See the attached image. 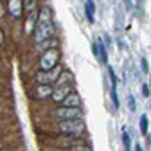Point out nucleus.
Instances as JSON below:
<instances>
[{
  "label": "nucleus",
  "mask_w": 151,
  "mask_h": 151,
  "mask_svg": "<svg viewBox=\"0 0 151 151\" xmlns=\"http://www.w3.org/2000/svg\"><path fill=\"white\" fill-rule=\"evenodd\" d=\"M67 151H93V149H92V146L86 142V144H78V146H72V147H68Z\"/></svg>",
  "instance_id": "17"
},
{
  "label": "nucleus",
  "mask_w": 151,
  "mask_h": 151,
  "mask_svg": "<svg viewBox=\"0 0 151 151\" xmlns=\"http://www.w3.org/2000/svg\"><path fill=\"white\" fill-rule=\"evenodd\" d=\"M140 90H142V96H144V97H149V93H151V88H149L147 85H142V86H140Z\"/></svg>",
  "instance_id": "20"
},
{
  "label": "nucleus",
  "mask_w": 151,
  "mask_h": 151,
  "mask_svg": "<svg viewBox=\"0 0 151 151\" xmlns=\"http://www.w3.org/2000/svg\"><path fill=\"white\" fill-rule=\"evenodd\" d=\"M96 43H97V60H99L103 65H106V67H108V52H106V47H104L103 40L99 38Z\"/></svg>",
  "instance_id": "13"
},
{
  "label": "nucleus",
  "mask_w": 151,
  "mask_h": 151,
  "mask_svg": "<svg viewBox=\"0 0 151 151\" xmlns=\"http://www.w3.org/2000/svg\"><path fill=\"white\" fill-rule=\"evenodd\" d=\"M58 65H61V50L58 49H49L45 52H42L40 56H36V70H52Z\"/></svg>",
  "instance_id": "3"
},
{
  "label": "nucleus",
  "mask_w": 151,
  "mask_h": 151,
  "mask_svg": "<svg viewBox=\"0 0 151 151\" xmlns=\"http://www.w3.org/2000/svg\"><path fill=\"white\" fill-rule=\"evenodd\" d=\"M54 128H56V133H60L61 137H70V139H83V135L86 133V124L83 119L56 122Z\"/></svg>",
  "instance_id": "1"
},
{
  "label": "nucleus",
  "mask_w": 151,
  "mask_h": 151,
  "mask_svg": "<svg viewBox=\"0 0 151 151\" xmlns=\"http://www.w3.org/2000/svg\"><path fill=\"white\" fill-rule=\"evenodd\" d=\"M70 92H74V86L72 85H67V86H56L54 93H52V97H50V103L54 106H61V103L67 99V96Z\"/></svg>",
  "instance_id": "9"
},
{
  "label": "nucleus",
  "mask_w": 151,
  "mask_h": 151,
  "mask_svg": "<svg viewBox=\"0 0 151 151\" xmlns=\"http://www.w3.org/2000/svg\"><path fill=\"white\" fill-rule=\"evenodd\" d=\"M56 90V85H32L31 90V97L32 101H50L52 93Z\"/></svg>",
  "instance_id": "7"
},
{
  "label": "nucleus",
  "mask_w": 151,
  "mask_h": 151,
  "mask_svg": "<svg viewBox=\"0 0 151 151\" xmlns=\"http://www.w3.org/2000/svg\"><path fill=\"white\" fill-rule=\"evenodd\" d=\"M128 103H129V110H131V111H135V108H137V104H135V97H133V96H129V97H128Z\"/></svg>",
  "instance_id": "21"
},
{
  "label": "nucleus",
  "mask_w": 151,
  "mask_h": 151,
  "mask_svg": "<svg viewBox=\"0 0 151 151\" xmlns=\"http://www.w3.org/2000/svg\"><path fill=\"white\" fill-rule=\"evenodd\" d=\"M38 22H40V9L32 11V13H27L24 16V34L32 36L36 27H38Z\"/></svg>",
  "instance_id": "8"
},
{
  "label": "nucleus",
  "mask_w": 151,
  "mask_h": 151,
  "mask_svg": "<svg viewBox=\"0 0 151 151\" xmlns=\"http://www.w3.org/2000/svg\"><path fill=\"white\" fill-rule=\"evenodd\" d=\"M122 144H124V149H126V151L131 149V137L126 133V131H122Z\"/></svg>",
  "instance_id": "18"
},
{
  "label": "nucleus",
  "mask_w": 151,
  "mask_h": 151,
  "mask_svg": "<svg viewBox=\"0 0 151 151\" xmlns=\"http://www.w3.org/2000/svg\"><path fill=\"white\" fill-rule=\"evenodd\" d=\"M140 65H142V72H149V68H147V60H146V58L140 60Z\"/></svg>",
  "instance_id": "22"
},
{
  "label": "nucleus",
  "mask_w": 151,
  "mask_h": 151,
  "mask_svg": "<svg viewBox=\"0 0 151 151\" xmlns=\"http://www.w3.org/2000/svg\"><path fill=\"white\" fill-rule=\"evenodd\" d=\"M61 106H65V108H81V97H79V93L78 92H70L68 96H67V99L61 103Z\"/></svg>",
  "instance_id": "11"
},
{
  "label": "nucleus",
  "mask_w": 151,
  "mask_h": 151,
  "mask_svg": "<svg viewBox=\"0 0 151 151\" xmlns=\"http://www.w3.org/2000/svg\"><path fill=\"white\" fill-rule=\"evenodd\" d=\"M32 47H34L36 56H40L42 52H45V50H49V49H58V47H60V40H58V38H49V40H45V42H42V43H36V45H32Z\"/></svg>",
  "instance_id": "10"
},
{
  "label": "nucleus",
  "mask_w": 151,
  "mask_h": 151,
  "mask_svg": "<svg viewBox=\"0 0 151 151\" xmlns=\"http://www.w3.org/2000/svg\"><path fill=\"white\" fill-rule=\"evenodd\" d=\"M63 70H65L63 65H58L56 68H52V70H45V72L36 70L34 76H32V85H56Z\"/></svg>",
  "instance_id": "4"
},
{
  "label": "nucleus",
  "mask_w": 151,
  "mask_h": 151,
  "mask_svg": "<svg viewBox=\"0 0 151 151\" xmlns=\"http://www.w3.org/2000/svg\"><path fill=\"white\" fill-rule=\"evenodd\" d=\"M149 86H151V76H149Z\"/></svg>",
  "instance_id": "25"
},
{
  "label": "nucleus",
  "mask_w": 151,
  "mask_h": 151,
  "mask_svg": "<svg viewBox=\"0 0 151 151\" xmlns=\"http://www.w3.org/2000/svg\"><path fill=\"white\" fill-rule=\"evenodd\" d=\"M108 68V76H110V81H111V86H117V76H115V70H113V67H106Z\"/></svg>",
  "instance_id": "19"
},
{
  "label": "nucleus",
  "mask_w": 151,
  "mask_h": 151,
  "mask_svg": "<svg viewBox=\"0 0 151 151\" xmlns=\"http://www.w3.org/2000/svg\"><path fill=\"white\" fill-rule=\"evenodd\" d=\"M139 131H140V135L142 137H147V131H149V121H147V115H140L139 119Z\"/></svg>",
  "instance_id": "15"
},
{
  "label": "nucleus",
  "mask_w": 151,
  "mask_h": 151,
  "mask_svg": "<svg viewBox=\"0 0 151 151\" xmlns=\"http://www.w3.org/2000/svg\"><path fill=\"white\" fill-rule=\"evenodd\" d=\"M4 16H6V6L0 4V20H4Z\"/></svg>",
  "instance_id": "23"
},
{
  "label": "nucleus",
  "mask_w": 151,
  "mask_h": 151,
  "mask_svg": "<svg viewBox=\"0 0 151 151\" xmlns=\"http://www.w3.org/2000/svg\"><path fill=\"white\" fill-rule=\"evenodd\" d=\"M85 14L90 24L96 22V4H93V0H85Z\"/></svg>",
  "instance_id": "12"
},
{
  "label": "nucleus",
  "mask_w": 151,
  "mask_h": 151,
  "mask_svg": "<svg viewBox=\"0 0 151 151\" xmlns=\"http://www.w3.org/2000/svg\"><path fill=\"white\" fill-rule=\"evenodd\" d=\"M110 99H111V103H113V108L115 110H119V96H117V86H111L110 88Z\"/></svg>",
  "instance_id": "16"
},
{
  "label": "nucleus",
  "mask_w": 151,
  "mask_h": 151,
  "mask_svg": "<svg viewBox=\"0 0 151 151\" xmlns=\"http://www.w3.org/2000/svg\"><path fill=\"white\" fill-rule=\"evenodd\" d=\"M135 151H144V149H142V146H140V144H137V146H135Z\"/></svg>",
  "instance_id": "24"
},
{
  "label": "nucleus",
  "mask_w": 151,
  "mask_h": 151,
  "mask_svg": "<svg viewBox=\"0 0 151 151\" xmlns=\"http://www.w3.org/2000/svg\"><path fill=\"white\" fill-rule=\"evenodd\" d=\"M47 119L50 122H65V121H76V119H83V110L81 108H65V106H54L49 110Z\"/></svg>",
  "instance_id": "2"
},
{
  "label": "nucleus",
  "mask_w": 151,
  "mask_h": 151,
  "mask_svg": "<svg viewBox=\"0 0 151 151\" xmlns=\"http://www.w3.org/2000/svg\"><path fill=\"white\" fill-rule=\"evenodd\" d=\"M6 14L11 18L13 22H20L25 16V4L24 0H6Z\"/></svg>",
  "instance_id": "6"
},
{
  "label": "nucleus",
  "mask_w": 151,
  "mask_h": 151,
  "mask_svg": "<svg viewBox=\"0 0 151 151\" xmlns=\"http://www.w3.org/2000/svg\"><path fill=\"white\" fill-rule=\"evenodd\" d=\"M56 34V25H54V20L50 22H38V27L32 34V45L36 43H42L45 40H49V38H54Z\"/></svg>",
  "instance_id": "5"
},
{
  "label": "nucleus",
  "mask_w": 151,
  "mask_h": 151,
  "mask_svg": "<svg viewBox=\"0 0 151 151\" xmlns=\"http://www.w3.org/2000/svg\"><path fill=\"white\" fill-rule=\"evenodd\" d=\"M72 79H74L72 72L63 70L61 76H60V79H58V83H56V86H67V85H72Z\"/></svg>",
  "instance_id": "14"
}]
</instances>
